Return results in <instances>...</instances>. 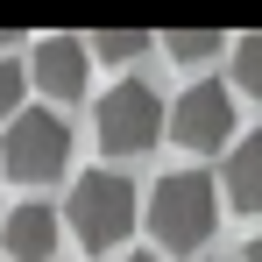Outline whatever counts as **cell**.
Masks as SVG:
<instances>
[{"instance_id":"1","label":"cell","mask_w":262,"mask_h":262,"mask_svg":"<svg viewBox=\"0 0 262 262\" xmlns=\"http://www.w3.org/2000/svg\"><path fill=\"white\" fill-rule=\"evenodd\" d=\"M64 220H71V234L85 241V255H106V248H121L135 227V184L128 170H85L71 184V199H64Z\"/></svg>"},{"instance_id":"2","label":"cell","mask_w":262,"mask_h":262,"mask_svg":"<svg viewBox=\"0 0 262 262\" xmlns=\"http://www.w3.org/2000/svg\"><path fill=\"white\" fill-rule=\"evenodd\" d=\"M213 220H220V199H213V177L206 170H170L149 191V234L163 248H177V255H191L213 234Z\"/></svg>"},{"instance_id":"3","label":"cell","mask_w":262,"mask_h":262,"mask_svg":"<svg viewBox=\"0 0 262 262\" xmlns=\"http://www.w3.org/2000/svg\"><path fill=\"white\" fill-rule=\"evenodd\" d=\"M92 128H99V149H106V156H142V149H156V142L170 135V106L142 85V78H121L114 92H99Z\"/></svg>"},{"instance_id":"4","label":"cell","mask_w":262,"mask_h":262,"mask_svg":"<svg viewBox=\"0 0 262 262\" xmlns=\"http://www.w3.org/2000/svg\"><path fill=\"white\" fill-rule=\"evenodd\" d=\"M0 163H7V177H21V184L64 177V163H71V128H64V114H43V106L14 114L7 135H0Z\"/></svg>"},{"instance_id":"5","label":"cell","mask_w":262,"mask_h":262,"mask_svg":"<svg viewBox=\"0 0 262 262\" xmlns=\"http://www.w3.org/2000/svg\"><path fill=\"white\" fill-rule=\"evenodd\" d=\"M170 142H177V149H191V156L234 149V142H241V135H234V85H220V78L184 85V92H177V106H170Z\"/></svg>"},{"instance_id":"6","label":"cell","mask_w":262,"mask_h":262,"mask_svg":"<svg viewBox=\"0 0 262 262\" xmlns=\"http://www.w3.org/2000/svg\"><path fill=\"white\" fill-rule=\"evenodd\" d=\"M85 78H92V43H78V36H43L36 43V85L50 99H85Z\"/></svg>"},{"instance_id":"7","label":"cell","mask_w":262,"mask_h":262,"mask_svg":"<svg viewBox=\"0 0 262 262\" xmlns=\"http://www.w3.org/2000/svg\"><path fill=\"white\" fill-rule=\"evenodd\" d=\"M57 227L64 220L50 213V206H14L7 213V255L14 262H50L57 255Z\"/></svg>"},{"instance_id":"8","label":"cell","mask_w":262,"mask_h":262,"mask_svg":"<svg viewBox=\"0 0 262 262\" xmlns=\"http://www.w3.org/2000/svg\"><path fill=\"white\" fill-rule=\"evenodd\" d=\"M227 199L241 206V213H262V135H241L234 149H227Z\"/></svg>"},{"instance_id":"9","label":"cell","mask_w":262,"mask_h":262,"mask_svg":"<svg viewBox=\"0 0 262 262\" xmlns=\"http://www.w3.org/2000/svg\"><path fill=\"white\" fill-rule=\"evenodd\" d=\"M234 92L262 99V36H241L234 43Z\"/></svg>"},{"instance_id":"10","label":"cell","mask_w":262,"mask_h":262,"mask_svg":"<svg viewBox=\"0 0 262 262\" xmlns=\"http://www.w3.org/2000/svg\"><path fill=\"white\" fill-rule=\"evenodd\" d=\"M163 50H170L177 64H199V57H213V50H220V36H213V29H170Z\"/></svg>"},{"instance_id":"11","label":"cell","mask_w":262,"mask_h":262,"mask_svg":"<svg viewBox=\"0 0 262 262\" xmlns=\"http://www.w3.org/2000/svg\"><path fill=\"white\" fill-rule=\"evenodd\" d=\"M92 50H99V57H114V64H128V57H142V50H149V36H142V29H99V36H92Z\"/></svg>"},{"instance_id":"12","label":"cell","mask_w":262,"mask_h":262,"mask_svg":"<svg viewBox=\"0 0 262 262\" xmlns=\"http://www.w3.org/2000/svg\"><path fill=\"white\" fill-rule=\"evenodd\" d=\"M21 92H29V71L14 57H0V114H21Z\"/></svg>"},{"instance_id":"13","label":"cell","mask_w":262,"mask_h":262,"mask_svg":"<svg viewBox=\"0 0 262 262\" xmlns=\"http://www.w3.org/2000/svg\"><path fill=\"white\" fill-rule=\"evenodd\" d=\"M241 262H262V234H255V241H248V255H241Z\"/></svg>"},{"instance_id":"14","label":"cell","mask_w":262,"mask_h":262,"mask_svg":"<svg viewBox=\"0 0 262 262\" xmlns=\"http://www.w3.org/2000/svg\"><path fill=\"white\" fill-rule=\"evenodd\" d=\"M121 262H163V255H121Z\"/></svg>"},{"instance_id":"15","label":"cell","mask_w":262,"mask_h":262,"mask_svg":"<svg viewBox=\"0 0 262 262\" xmlns=\"http://www.w3.org/2000/svg\"><path fill=\"white\" fill-rule=\"evenodd\" d=\"M0 227H7V220H0Z\"/></svg>"}]
</instances>
